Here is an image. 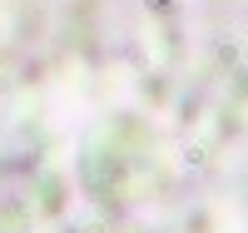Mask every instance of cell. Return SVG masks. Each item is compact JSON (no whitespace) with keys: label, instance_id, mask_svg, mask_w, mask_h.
Returning a JSON list of instances; mask_svg holds the SVG:
<instances>
[{"label":"cell","instance_id":"6da1fadb","mask_svg":"<svg viewBox=\"0 0 248 233\" xmlns=\"http://www.w3.org/2000/svg\"><path fill=\"white\" fill-rule=\"evenodd\" d=\"M243 0H0V233H238Z\"/></svg>","mask_w":248,"mask_h":233}]
</instances>
